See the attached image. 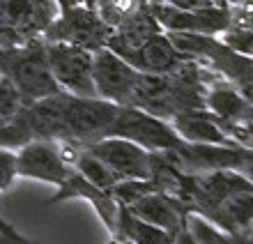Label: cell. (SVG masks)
Instances as JSON below:
<instances>
[{
	"mask_svg": "<svg viewBox=\"0 0 253 244\" xmlns=\"http://www.w3.org/2000/svg\"><path fill=\"white\" fill-rule=\"evenodd\" d=\"M120 106L99 97H76L58 93L51 97L21 104V115L35 139L67 141L87 146L101 139Z\"/></svg>",
	"mask_w": 253,
	"mask_h": 244,
	"instance_id": "obj_1",
	"label": "cell"
},
{
	"mask_svg": "<svg viewBox=\"0 0 253 244\" xmlns=\"http://www.w3.org/2000/svg\"><path fill=\"white\" fill-rule=\"evenodd\" d=\"M0 79L14 88L21 104L62 93L48 69L44 40L21 47H0Z\"/></svg>",
	"mask_w": 253,
	"mask_h": 244,
	"instance_id": "obj_2",
	"label": "cell"
},
{
	"mask_svg": "<svg viewBox=\"0 0 253 244\" xmlns=\"http://www.w3.org/2000/svg\"><path fill=\"white\" fill-rule=\"evenodd\" d=\"M55 14V0H0V47L42 40Z\"/></svg>",
	"mask_w": 253,
	"mask_h": 244,
	"instance_id": "obj_3",
	"label": "cell"
},
{
	"mask_svg": "<svg viewBox=\"0 0 253 244\" xmlns=\"http://www.w3.org/2000/svg\"><path fill=\"white\" fill-rule=\"evenodd\" d=\"M104 136H120L147 152H173L184 143L168 120H161L136 106H120Z\"/></svg>",
	"mask_w": 253,
	"mask_h": 244,
	"instance_id": "obj_4",
	"label": "cell"
},
{
	"mask_svg": "<svg viewBox=\"0 0 253 244\" xmlns=\"http://www.w3.org/2000/svg\"><path fill=\"white\" fill-rule=\"evenodd\" d=\"M108 35H111V26L99 16L97 7L87 2H76V5L58 7V14L42 40L65 42L87 51H97L106 47Z\"/></svg>",
	"mask_w": 253,
	"mask_h": 244,
	"instance_id": "obj_5",
	"label": "cell"
},
{
	"mask_svg": "<svg viewBox=\"0 0 253 244\" xmlns=\"http://www.w3.org/2000/svg\"><path fill=\"white\" fill-rule=\"evenodd\" d=\"M51 76L62 93L76 97H97L92 81V51L65 42H44Z\"/></svg>",
	"mask_w": 253,
	"mask_h": 244,
	"instance_id": "obj_6",
	"label": "cell"
},
{
	"mask_svg": "<svg viewBox=\"0 0 253 244\" xmlns=\"http://www.w3.org/2000/svg\"><path fill=\"white\" fill-rule=\"evenodd\" d=\"M150 12L166 33H203V35H221L230 28V5H214L203 9H177L168 2H150Z\"/></svg>",
	"mask_w": 253,
	"mask_h": 244,
	"instance_id": "obj_7",
	"label": "cell"
},
{
	"mask_svg": "<svg viewBox=\"0 0 253 244\" xmlns=\"http://www.w3.org/2000/svg\"><path fill=\"white\" fill-rule=\"evenodd\" d=\"M85 147L111 168L118 182L152 178V152L143 150L131 141L120 139V136H101L87 143Z\"/></svg>",
	"mask_w": 253,
	"mask_h": 244,
	"instance_id": "obj_8",
	"label": "cell"
},
{
	"mask_svg": "<svg viewBox=\"0 0 253 244\" xmlns=\"http://www.w3.org/2000/svg\"><path fill=\"white\" fill-rule=\"evenodd\" d=\"M138 76V69H133L126 60H122L108 47L92 51V81L94 93L99 99L113 101L118 106H126Z\"/></svg>",
	"mask_w": 253,
	"mask_h": 244,
	"instance_id": "obj_9",
	"label": "cell"
},
{
	"mask_svg": "<svg viewBox=\"0 0 253 244\" xmlns=\"http://www.w3.org/2000/svg\"><path fill=\"white\" fill-rule=\"evenodd\" d=\"M72 166L67 164L58 141L35 139L16 147V173L19 178L40 180L46 185L60 187L69 175Z\"/></svg>",
	"mask_w": 253,
	"mask_h": 244,
	"instance_id": "obj_10",
	"label": "cell"
},
{
	"mask_svg": "<svg viewBox=\"0 0 253 244\" xmlns=\"http://www.w3.org/2000/svg\"><path fill=\"white\" fill-rule=\"evenodd\" d=\"M72 198H81L92 205L94 214L99 217L104 228L108 231V238H118V214H120V203L115 200V196L108 189L94 187L92 182H87L79 171H69L60 187H55V194L46 200V205H58L62 200H72Z\"/></svg>",
	"mask_w": 253,
	"mask_h": 244,
	"instance_id": "obj_11",
	"label": "cell"
},
{
	"mask_svg": "<svg viewBox=\"0 0 253 244\" xmlns=\"http://www.w3.org/2000/svg\"><path fill=\"white\" fill-rule=\"evenodd\" d=\"M120 58L143 74H173L187 55H182L173 47V42L168 40V35L161 30L152 40H147L143 47L120 53Z\"/></svg>",
	"mask_w": 253,
	"mask_h": 244,
	"instance_id": "obj_12",
	"label": "cell"
},
{
	"mask_svg": "<svg viewBox=\"0 0 253 244\" xmlns=\"http://www.w3.org/2000/svg\"><path fill=\"white\" fill-rule=\"evenodd\" d=\"M177 136L184 143H196V146H237L221 125L219 118H214L205 108H196V111L177 113L173 120H168Z\"/></svg>",
	"mask_w": 253,
	"mask_h": 244,
	"instance_id": "obj_13",
	"label": "cell"
},
{
	"mask_svg": "<svg viewBox=\"0 0 253 244\" xmlns=\"http://www.w3.org/2000/svg\"><path fill=\"white\" fill-rule=\"evenodd\" d=\"M125 207H129L138 219H143V221L152 226H159L170 235H175L177 228L187 219V210L173 196H168L166 192H159V189L143 194V196H138L133 203L125 205Z\"/></svg>",
	"mask_w": 253,
	"mask_h": 244,
	"instance_id": "obj_14",
	"label": "cell"
},
{
	"mask_svg": "<svg viewBox=\"0 0 253 244\" xmlns=\"http://www.w3.org/2000/svg\"><path fill=\"white\" fill-rule=\"evenodd\" d=\"M203 104H205V111H210L221 122H240L244 120L249 108V101L242 97L237 86H233L226 79H216L205 88Z\"/></svg>",
	"mask_w": 253,
	"mask_h": 244,
	"instance_id": "obj_15",
	"label": "cell"
},
{
	"mask_svg": "<svg viewBox=\"0 0 253 244\" xmlns=\"http://www.w3.org/2000/svg\"><path fill=\"white\" fill-rule=\"evenodd\" d=\"M118 238L129 240L131 244H173L170 233L138 219L125 205H120V214H118Z\"/></svg>",
	"mask_w": 253,
	"mask_h": 244,
	"instance_id": "obj_16",
	"label": "cell"
},
{
	"mask_svg": "<svg viewBox=\"0 0 253 244\" xmlns=\"http://www.w3.org/2000/svg\"><path fill=\"white\" fill-rule=\"evenodd\" d=\"M74 171H79L87 182H92L94 187H101V189H113L118 185V178H115L111 168H108L101 159H97L92 152L87 150L85 146H74L72 159H69Z\"/></svg>",
	"mask_w": 253,
	"mask_h": 244,
	"instance_id": "obj_17",
	"label": "cell"
},
{
	"mask_svg": "<svg viewBox=\"0 0 253 244\" xmlns=\"http://www.w3.org/2000/svg\"><path fill=\"white\" fill-rule=\"evenodd\" d=\"M187 226L193 233V238L198 240V244H244V238L221 231L219 226H214L212 221H207L196 212H187Z\"/></svg>",
	"mask_w": 253,
	"mask_h": 244,
	"instance_id": "obj_18",
	"label": "cell"
},
{
	"mask_svg": "<svg viewBox=\"0 0 253 244\" xmlns=\"http://www.w3.org/2000/svg\"><path fill=\"white\" fill-rule=\"evenodd\" d=\"M221 42L226 44L228 49H233L235 53L240 55H247V58H253V30L244 26H230L228 30L219 35Z\"/></svg>",
	"mask_w": 253,
	"mask_h": 244,
	"instance_id": "obj_19",
	"label": "cell"
},
{
	"mask_svg": "<svg viewBox=\"0 0 253 244\" xmlns=\"http://www.w3.org/2000/svg\"><path fill=\"white\" fill-rule=\"evenodd\" d=\"M16 178H19V173H16V150L0 147V194L7 192Z\"/></svg>",
	"mask_w": 253,
	"mask_h": 244,
	"instance_id": "obj_20",
	"label": "cell"
},
{
	"mask_svg": "<svg viewBox=\"0 0 253 244\" xmlns=\"http://www.w3.org/2000/svg\"><path fill=\"white\" fill-rule=\"evenodd\" d=\"M221 125H223V132H226L237 146L253 150V125H249L244 120H240V122H221Z\"/></svg>",
	"mask_w": 253,
	"mask_h": 244,
	"instance_id": "obj_21",
	"label": "cell"
},
{
	"mask_svg": "<svg viewBox=\"0 0 253 244\" xmlns=\"http://www.w3.org/2000/svg\"><path fill=\"white\" fill-rule=\"evenodd\" d=\"M0 244H35V242L28 240L26 235H21L12 224H7L5 219L0 217Z\"/></svg>",
	"mask_w": 253,
	"mask_h": 244,
	"instance_id": "obj_22",
	"label": "cell"
},
{
	"mask_svg": "<svg viewBox=\"0 0 253 244\" xmlns=\"http://www.w3.org/2000/svg\"><path fill=\"white\" fill-rule=\"evenodd\" d=\"M237 173H242L244 178L253 185V150L249 147H240V159H237Z\"/></svg>",
	"mask_w": 253,
	"mask_h": 244,
	"instance_id": "obj_23",
	"label": "cell"
},
{
	"mask_svg": "<svg viewBox=\"0 0 253 244\" xmlns=\"http://www.w3.org/2000/svg\"><path fill=\"white\" fill-rule=\"evenodd\" d=\"M168 5L177 7V9H203V7H214V5H226V2H221V0H164Z\"/></svg>",
	"mask_w": 253,
	"mask_h": 244,
	"instance_id": "obj_24",
	"label": "cell"
},
{
	"mask_svg": "<svg viewBox=\"0 0 253 244\" xmlns=\"http://www.w3.org/2000/svg\"><path fill=\"white\" fill-rule=\"evenodd\" d=\"M173 244H198V240L193 238V233L189 231L187 226V219H184V224L177 228V233L173 235Z\"/></svg>",
	"mask_w": 253,
	"mask_h": 244,
	"instance_id": "obj_25",
	"label": "cell"
},
{
	"mask_svg": "<svg viewBox=\"0 0 253 244\" xmlns=\"http://www.w3.org/2000/svg\"><path fill=\"white\" fill-rule=\"evenodd\" d=\"M230 7H240V9H247V12H253V0H237L235 5Z\"/></svg>",
	"mask_w": 253,
	"mask_h": 244,
	"instance_id": "obj_26",
	"label": "cell"
},
{
	"mask_svg": "<svg viewBox=\"0 0 253 244\" xmlns=\"http://www.w3.org/2000/svg\"><path fill=\"white\" fill-rule=\"evenodd\" d=\"M244 122H249V125H253V104H249V108H247V115H244Z\"/></svg>",
	"mask_w": 253,
	"mask_h": 244,
	"instance_id": "obj_27",
	"label": "cell"
},
{
	"mask_svg": "<svg viewBox=\"0 0 253 244\" xmlns=\"http://www.w3.org/2000/svg\"><path fill=\"white\" fill-rule=\"evenodd\" d=\"M55 2H58V7H65V5H76L81 0H55Z\"/></svg>",
	"mask_w": 253,
	"mask_h": 244,
	"instance_id": "obj_28",
	"label": "cell"
},
{
	"mask_svg": "<svg viewBox=\"0 0 253 244\" xmlns=\"http://www.w3.org/2000/svg\"><path fill=\"white\" fill-rule=\"evenodd\" d=\"M108 244H131L129 240H125V238H111V242Z\"/></svg>",
	"mask_w": 253,
	"mask_h": 244,
	"instance_id": "obj_29",
	"label": "cell"
},
{
	"mask_svg": "<svg viewBox=\"0 0 253 244\" xmlns=\"http://www.w3.org/2000/svg\"><path fill=\"white\" fill-rule=\"evenodd\" d=\"M235 2H237V0H226V5H235Z\"/></svg>",
	"mask_w": 253,
	"mask_h": 244,
	"instance_id": "obj_30",
	"label": "cell"
},
{
	"mask_svg": "<svg viewBox=\"0 0 253 244\" xmlns=\"http://www.w3.org/2000/svg\"><path fill=\"white\" fill-rule=\"evenodd\" d=\"M249 235H253V231H251V233H249Z\"/></svg>",
	"mask_w": 253,
	"mask_h": 244,
	"instance_id": "obj_31",
	"label": "cell"
},
{
	"mask_svg": "<svg viewBox=\"0 0 253 244\" xmlns=\"http://www.w3.org/2000/svg\"><path fill=\"white\" fill-rule=\"evenodd\" d=\"M0 122H2V120H0Z\"/></svg>",
	"mask_w": 253,
	"mask_h": 244,
	"instance_id": "obj_32",
	"label": "cell"
}]
</instances>
